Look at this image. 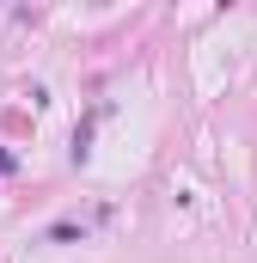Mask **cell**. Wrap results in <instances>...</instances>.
<instances>
[{
    "label": "cell",
    "mask_w": 257,
    "mask_h": 263,
    "mask_svg": "<svg viewBox=\"0 0 257 263\" xmlns=\"http://www.w3.org/2000/svg\"><path fill=\"white\" fill-rule=\"evenodd\" d=\"M74 239H86V220H56L43 233V245H74Z\"/></svg>",
    "instance_id": "obj_1"
},
{
    "label": "cell",
    "mask_w": 257,
    "mask_h": 263,
    "mask_svg": "<svg viewBox=\"0 0 257 263\" xmlns=\"http://www.w3.org/2000/svg\"><path fill=\"white\" fill-rule=\"evenodd\" d=\"M12 165H19V159H12V153H0V178H6V172H12Z\"/></svg>",
    "instance_id": "obj_2"
}]
</instances>
